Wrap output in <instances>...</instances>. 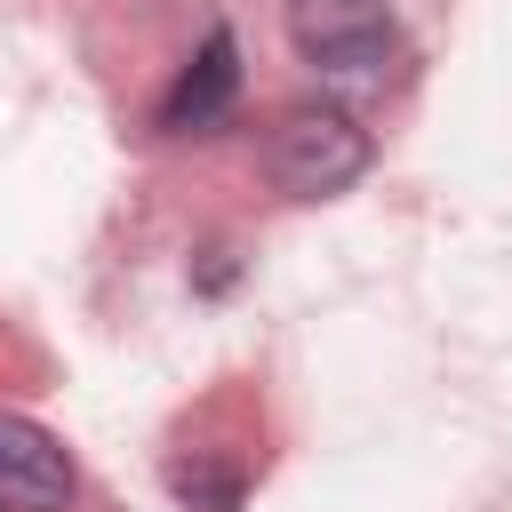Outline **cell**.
Returning <instances> with one entry per match:
<instances>
[{
	"label": "cell",
	"instance_id": "6da1fadb",
	"mask_svg": "<svg viewBox=\"0 0 512 512\" xmlns=\"http://www.w3.org/2000/svg\"><path fill=\"white\" fill-rule=\"evenodd\" d=\"M288 48L328 88H384L400 64V24L384 0H288Z\"/></svg>",
	"mask_w": 512,
	"mask_h": 512
},
{
	"label": "cell",
	"instance_id": "3957f363",
	"mask_svg": "<svg viewBox=\"0 0 512 512\" xmlns=\"http://www.w3.org/2000/svg\"><path fill=\"white\" fill-rule=\"evenodd\" d=\"M72 504V456L48 424L0 408V512H64Z\"/></svg>",
	"mask_w": 512,
	"mask_h": 512
},
{
	"label": "cell",
	"instance_id": "7a4b0ae2",
	"mask_svg": "<svg viewBox=\"0 0 512 512\" xmlns=\"http://www.w3.org/2000/svg\"><path fill=\"white\" fill-rule=\"evenodd\" d=\"M264 176L288 200H328L368 176V128L344 104H288L264 136Z\"/></svg>",
	"mask_w": 512,
	"mask_h": 512
},
{
	"label": "cell",
	"instance_id": "277c9868",
	"mask_svg": "<svg viewBox=\"0 0 512 512\" xmlns=\"http://www.w3.org/2000/svg\"><path fill=\"white\" fill-rule=\"evenodd\" d=\"M232 96H240V48H232V32H208L200 56H192V64L176 72V88L160 96V128H168V136L216 128V120L232 112Z\"/></svg>",
	"mask_w": 512,
	"mask_h": 512
}]
</instances>
